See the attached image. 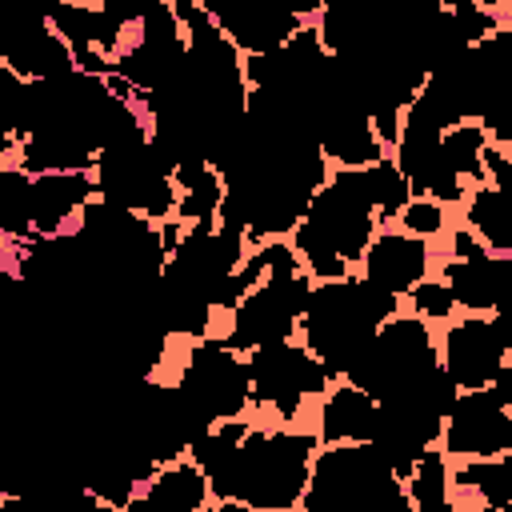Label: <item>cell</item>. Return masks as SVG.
Segmentation results:
<instances>
[{"mask_svg":"<svg viewBox=\"0 0 512 512\" xmlns=\"http://www.w3.org/2000/svg\"><path fill=\"white\" fill-rule=\"evenodd\" d=\"M316 444L320 432L252 424L240 448L228 456V464L208 476L212 500H220V508H256V512L300 508L312 476V456L320 452Z\"/></svg>","mask_w":512,"mask_h":512,"instance_id":"cell-1","label":"cell"},{"mask_svg":"<svg viewBox=\"0 0 512 512\" xmlns=\"http://www.w3.org/2000/svg\"><path fill=\"white\" fill-rule=\"evenodd\" d=\"M376 224L380 216L364 168H340L312 192L304 220L292 228V248L316 280H340L364 260Z\"/></svg>","mask_w":512,"mask_h":512,"instance_id":"cell-2","label":"cell"},{"mask_svg":"<svg viewBox=\"0 0 512 512\" xmlns=\"http://www.w3.org/2000/svg\"><path fill=\"white\" fill-rule=\"evenodd\" d=\"M396 312H400L396 292L372 284L368 276L348 272L340 280H320V288H312L308 308L300 316V336L340 380L368 348L376 328Z\"/></svg>","mask_w":512,"mask_h":512,"instance_id":"cell-3","label":"cell"},{"mask_svg":"<svg viewBox=\"0 0 512 512\" xmlns=\"http://www.w3.org/2000/svg\"><path fill=\"white\" fill-rule=\"evenodd\" d=\"M304 512H412V496L392 460L372 440L324 444L300 500Z\"/></svg>","mask_w":512,"mask_h":512,"instance_id":"cell-4","label":"cell"},{"mask_svg":"<svg viewBox=\"0 0 512 512\" xmlns=\"http://www.w3.org/2000/svg\"><path fill=\"white\" fill-rule=\"evenodd\" d=\"M308 296H312V272L304 268L300 252L276 236L264 280L228 312L232 320L228 332H220V340L232 344L236 352H252L272 340H292L308 308Z\"/></svg>","mask_w":512,"mask_h":512,"instance_id":"cell-5","label":"cell"},{"mask_svg":"<svg viewBox=\"0 0 512 512\" xmlns=\"http://www.w3.org/2000/svg\"><path fill=\"white\" fill-rule=\"evenodd\" d=\"M440 368V344L424 316H388L368 348L356 356V364L344 372V380L360 384L376 400L404 396L420 388Z\"/></svg>","mask_w":512,"mask_h":512,"instance_id":"cell-6","label":"cell"},{"mask_svg":"<svg viewBox=\"0 0 512 512\" xmlns=\"http://www.w3.org/2000/svg\"><path fill=\"white\" fill-rule=\"evenodd\" d=\"M184 400L192 404V412L204 424L216 420H232L244 416L252 408V372H248V356H240L232 344H224L220 336H200L176 376Z\"/></svg>","mask_w":512,"mask_h":512,"instance_id":"cell-7","label":"cell"},{"mask_svg":"<svg viewBox=\"0 0 512 512\" xmlns=\"http://www.w3.org/2000/svg\"><path fill=\"white\" fill-rule=\"evenodd\" d=\"M252 372V408L276 412V420L292 424L308 396H324L332 388V368L308 348L292 340H272L248 352Z\"/></svg>","mask_w":512,"mask_h":512,"instance_id":"cell-8","label":"cell"},{"mask_svg":"<svg viewBox=\"0 0 512 512\" xmlns=\"http://www.w3.org/2000/svg\"><path fill=\"white\" fill-rule=\"evenodd\" d=\"M440 448L448 456H464V460L500 456L512 448V412L492 396V388H468L456 396V404L444 420Z\"/></svg>","mask_w":512,"mask_h":512,"instance_id":"cell-9","label":"cell"},{"mask_svg":"<svg viewBox=\"0 0 512 512\" xmlns=\"http://www.w3.org/2000/svg\"><path fill=\"white\" fill-rule=\"evenodd\" d=\"M440 364L456 380L460 392L488 388L496 380V372L508 364L504 336H500L496 320L492 316L484 320L480 312H468L464 320L448 324L444 336H440Z\"/></svg>","mask_w":512,"mask_h":512,"instance_id":"cell-10","label":"cell"},{"mask_svg":"<svg viewBox=\"0 0 512 512\" xmlns=\"http://www.w3.org/2000/svg\"><path fill=\"white\" fill-rule=\"evenodd\" d=\"M444 280L464 312L512 316V252L484 248L480 256H448Z\"/></svg>","mask_w":512,"mask_h":512,"instance_id":"cell-11","label":"cell"},{"mask_svg":"<svg viewBox=\"0 0 512 512\" xmlns=\"http://www.w3.org/2000/svg\"><path fill=\"white\" fill-rule=\"evenodd\" d=\"M428 240L412 236L404 228H384L372 236L364 260H360V276H368L372 284L408 296L424 276H428Z\"/></svg>","mask_w":512,"mask_h":512,"instance_id":"cell-12","label":"cell"},{"mask_svg":"<svg viewBox=\"0 0 512 512\" xmlns=\"http://www.w3.org/2000/svg\"><path fill=\"white\" fill-rule=\"evenodd\" d=\"M96 172H40L32 176V232L60 236L76 228L88 200H96Z\"/></svg>","mask_w":512,"mask_h":512,"instance_id":"cell-13","label":"cell"},{"mask_svg":"<svg viewBox=\"0 0 512 512\" xmlns=\"http://www.w3.org/2000/svg\"><path fill=\"white\" fill-rule=\"evenodd\" d=\"M0 56H4V68H12L24 80H56L76 72V52L52 24L0 32Z\"/></svg>","mask_w":512,"mask_h":512,"instance_id":"cell-14","label":"cell"},{"mask_svg":"<svg viewBox=\"0 0 512 512\" xmlns=\"http://www.w3.org/2000/svg\"><path fill=\"white\" fill-rule=\"evenodd\" d=\"M376 412H380V400L368 396L360 384L352 380H332V388L320 396V420H316V432H320V444H344V440H372L376 432Z\"/></svg>","mask_w":512,"mask_h":512,"instance_id":"cell-15","label":"cell"},{"mask_svg":"<svg viewBox=\"0 0 512 512\" xmlns=\"http://www.w3.org/2000/svg\"><path fill=\"white\" fill-rule=\"evenodd\" d=\"M212 500V484L204 476V468L188 456L172 460V464H160L148 484L140 488V496L128 504V508H160V512H200L204 504Z\"/></svg>","mask_w":512,"mask_h":512,"instance_id":"cell-16","label":"cell"},{"mask_svg":"<svg viewBox=\"0 0 512 512\" xmlns=\"http://www.w3.org/2000/svg\"><path fill=\"white\" fill-rule=\"evenodd\" d=\"M172 180L180 188L176 200V220L184 224H220V204H224V176L212 160L188 156L172 168Z\"/></svg>","mask_w":512,"mask_h":512,"instance_id":"cell-17","label":"cell"},{"mask_svg":"<svg viewBox=\"0 0 512 512\" xmlns=\"http://www.w3.org/2000/svg\"><path fill=\"white\" fill-rule=\"evenodd\" d=\"M464 224L492 252H512V196L508 192L492 184H476L464 200Z\"/></svg>","mask_w":512,"mask_h":512,"instance_id":"cell-18","label":"cell"},{"mask_svg":"<svg viewBox=\"0 0 512 512\" xmlns=\"http://www.w3.org/2000/svg\"><path fill=\"white\" fill-rule=\"evenodd\" d=\"M452 488L476 492L484 500V508H508L512 504V448L500 452V456L460 464L452 472Z\"/></svg>","mask_w":512,"mask_h":512,"instance_id":"cell-19","label":"cell"},{"mask_svg":"<svg viewBox=\"0 0 512 512\" xmlns=\"http://www.w3.org/2000/svg\"><path fill=\"white\" fill-rule=\"evenodd\" d=\"M448 484H452V476H448V452L436 448V444H428L420 452L412 476L404 480V488L412 496V508H420V512H452Z\"/></svg>","mask_w":512,"mask_h":512,"instance_id":"cell-20","label":"cell"},{"mask_svg":"<svg viewBox=\"0 0 512 512\" xmlns=\"http://www.w3.org/2000/svg\"><path fill=\"white\" fill-rule=\"evenodd\" d=\"M0 232L28 240L32 232V172L8 160L0 168Z\"/></svg>","mask_w":512,"mask_h":512,"instance_id":"cell-21","label":"cell"},{"mask_svg":"<svg viewBox=\"0 0 512 512\" xmlns=\"http://www.w3.org/2000/svg\"><path fill=\"white\" fill-rule=\"evenodd\" d=\"M484 148H488V132L480 128V120H460L440 136V156L464 176V184H484Z\"/></svg>","mask_w":512,"mask_h":512,"instance_id":"cell-22","label":"cell"},{"mask_svg":"<svg viewBox=\"0 0 512 512\" xmlns=\"http://www.w3.org/2000/svg\"><path fill=\"white\" fill-rule=\"evenodd\" d=\"M364 176H368V192H372V204H376L380 224L396 220V216H400V208L412 200V184L404 180L400 164H396L392 156H384V160L368 164V168H364Z\"/></svg>","mask_w":512,"mask_h":512,"instance_id":"cell-23","label":"cell"},{"mask_svg":"<svg viewBox=\"0 0 512 512\" xmlns=\"http://www.w3.org/2000/svg\"><path fill=\"white\" fill-rule=\"evenodd\" d=\"M396 224H400L404 232H412V236L432 240V236H440V232H444L448 216H444V204H440V200H432V196H412V200L400 208Z\"/></svg>","mask_w":512,"mask_h":512,"instance_id":"cell-24","label":"cell"},{"mask_svg":"<svg viewBox=\"0 0 512 512\" xmlns=\"http://www.w3.org/2000/svg\"><path fill=\"white\" fill-rule=\"evenodd\" d=\"M408 300H412V312L424 320H448L456 312V296H452L448 280H420L408 292Z\"/></svg>","mask_w":512,"mask_h":512,"instance_id":"cell-25","label":"cell"},{"mask_svg":"<svg viewBox=\"0 0 512 512\" xmlns=\"http://www.w3.org/2000/svg\"><path fill=\"white\" fill-rule=\"evenodd\" d=\"M476 120H480V128L488 132V140H492V144H500V148H504V144H512V96L492 100Z\"/></svg>","mask_w":512,"mask_h":512,"instance_id":"cell-26","label":"cell"},{"mask_svg":"<svg viewBox=\"0 0 512 512\" xmlns=\"http://www.w3.org/2000/svg\"><path fill=\"white\" fill-rule=\"evenodd\" d=\"M484 172H488L492 188H500V192L512 196V160H508V152H504L500 144H492V140H488V148H484Z\"/></svg>","mask_w":512,"mask_h":512,"instance_id":"cell-27","label":"cell"},{"mask_svg":"<svg viewBox=\"0 0 512 512\" xmlns=\"http://www.w3.org/2000/svg\"><path fill=\"white\" fill-rule=\"evenodd\" d=\"M156 4H160V0H100V8H104L116 24H124V28H136Z\"/></svg>","mask_w":512,"mask_h":512,"instance_id":"cell-28","label":"cell"},{"mask_svg":"<svg viewBox=\"0 0 512 512\" xmlns=\"http://www.w3.org/2000/svg\"><path fill=\"white\" fill-rule=\"evenodd\" d=\"M488 388H492V396H496V400H500V404L512 412V368H508V364L496 372V380H492Z\"/></svg>","mask_w":512,"mask_h":512,"instance_id":"cell-29","label":"cell"},{"mask_svg":"<svg viewBox=\"0 0 512 512\" xmlns=\"http://www.w3.org/2000/svg\"><path fill=\"white\" fill-rule=\"evenodd\" d=\"M500 336H504V352H508V368H512V316H492Z\"/></svg>","mask_w":512,"mask_h":512,"instance_id":"cell-30","label":"cell"},{"mask_svg":"<svg viewBox=\"0 0 512 512\" xmlns=\"http://www.w3.org/2000/svg\"><path fill=\"white\" fill-rule=\"evenodd\" d=\"M476 4H484V8H496V4H504V0H476Z\"/></svg>","mask_w":512,"mask_h":512,"instance_id":"cell-31","label":"cell"},{"mask_svg":"<svg viewBox=\"0 0 512 512\" xmlns=\"http://www.w3.org/2000/svg\"><path fill=\"white\" fill-rule=\"evenodd\" d=\"M508 32H512V0H508Z\"/></svg>","mask_w":512,"mask_h":512,"instance_id":"cell-32","label":"cell"},{"mask_svg":"<svg viewBox=\"0 0 512 512\" xmlns=\"http://www.w3.org/2000/svg\"><path fill=\"white\" fill-rule=\"evenodd\" d=\"M84 4H100V0H84Z\"/></svg>","mask_w":512,"mask_h":512,"instance_id":"cell-33","label":"cell"},{"mask_svg":"<svg viewBox=\"0 0 512 512\" xmlns=\"http://www.w3.org/2000/svg\"><path fill=\"white\" fill-rule=\"evenodd\" d=\"M508 160H512V148H508Z\"/></svg>","mask_w":512,"mask_h":512,"instance_id":"cell-34","label":"cell"}]
</instances>
